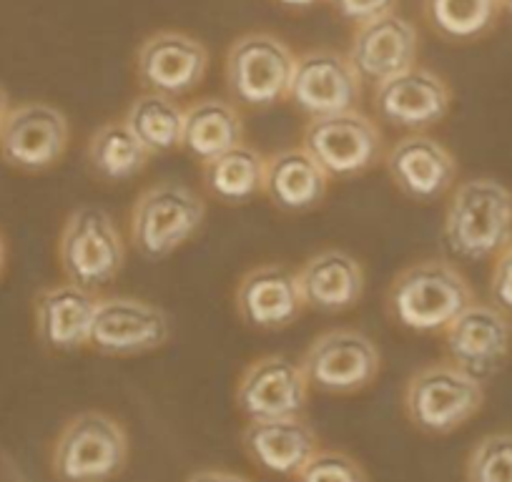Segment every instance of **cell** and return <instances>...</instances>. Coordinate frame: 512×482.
<instances>
[{
  "label": "cell",
  "mask_w": 512,
  "mask_h": 482,
  "mask_svg": "<svg viewBox=\"0 0 512 482\" xmlns=\"http://www.w3.org/2000/svg\"><path fill=\"white\" fill-rule=\"evenodd\" d=\"M475 302L470 282L445 259H422L392 279L384 309L395 324L417 334H442Z\"/></svg>",
  "instance_id": "cell-1"
},
{
  "label": "cell",
  "mask_w": 512,
  "mask_h": 482,
  "mask_svg": "<svg viewBox=\"0 0 512 482\" xmlns=\"http://www.w3.org/2000/svg\"><path fill=\"white\" fill-rule=\"evenodd\" d=\"M442 239L457 259H495L512 241V191L485 176L462 181L447 204Z\"/></svg>",
  "instance_id": "cell-2"
},
{
  "label": "cell",
  "mask_w": 512,
  "mask_h": 482,
  "mask_svg": "<svg viewBox=\"0 0 512 482\" xmlns=\"http://www.w3.org/2000/svg\"><path fill=\"white\" fill-rule=\"evenodd\" d=\"M206 206L189 186L161 181L139 194L128 214V241L149 262L179 252L204 226Z\"/></svg>",
  "instance_id": "cell-3"
},
{
  "label": "cell",
  "mask_w": 512,
  "mask_h": 482,
  "mask_svg": "<svg viewBox=\"0 0 512 482\" xmlns=\"http://www.w3.org/2000/svg\"><path fill=\"white\" fill-rule=\"evenodd\" d=\"M128 435L116 417L88 410L71 417L51 450L56 482H111L126 470Z\"/></svg>",
  "instance_id": "cell-4"
},
{
  "label": "cell",
  "mask_w": 512,
  "mask_h": 482,
  "mask_svg": "<svg viewBox=\"0 0 512 482\" xmlns=\"http://www.w3.org/2000/svg\"><path fill=\"white\" fill-rule=\"evenodd\" d=\"M485 405V385L460 367L432 362L407 380L402 410L425 435H450L470 422Z\"/></svg>",
  "instance_id": "cell-5"
},
{
  "label": "cell",
  "mask_w": 512,
  "mask_h": 482,
  "mask_svg": "<svg viewBox=\"0 0 512 482\" xmlns=\"http://www.w3.org/2000/svg\"><path fill=\"white\" fill-rule=\"evenodd\" d=\"M58 262L66 282L101 292L121 274L126 244L113 216L101 206H78L58 236Z\"/></svg>",
  "instance_id": "cell-6"
},
{
  "label": "cell",
  "mask_w": 512,
  "mask_h": 482,
  "mask_svg": "<svg viewBox=\"0 0 512 482\" xmlns=\"http://www.w3.org/2000/svg\"><path fill=\"white\" fill-rule=\"evenodd\" d=\"M297 56L272 33H246L231 43L224 81L236 106L264 111L287 101Z\"/></svg>",
  "instance_id": "cell-7"
},
{
  "label": "cell",
  "mask_w": 512,
  "mask_h": 482,
  "mask_svg": "<svg viewBox=\"0 0 512 482\" xmlns=\"http://www.w3.org/2000/svg\"><path fill=\"white\" fill-rule=\"evenodd\" d=\"M302 146L322 166L324 174L337 181L367 174L384 156L382 131L359 108L337 116L309 118Z\"/></svg>",
  "instance_id": "cell-8"
},
{
  "label": "cell",
  "mask_w": 512,
  "mask_h": 482,
  "mask_svg": "<svg viewBox=\"0 0 512 482\" xmlns=\"http://www.w3.org/2000/svg\"><path fill=\"white\" fill-rule=\"evenodd\" d=\"M68 144L71 124L66 113L51 103H18L0 124V161L26 174H43L61 164Z\"/></svg>",
  "instance_id": "cell-9"
},
{
  "label": "cell",
  "mask_w": 512,
  "mask_h": 482,
  "mask_svg": "<svg viewBox=\"0 0 512 482\" xmlns=\"http://www.w3.org/2000/svg\"><path fill=\"white\" fill-rule=\"evenodd\" d=\"M299 365L314 390L327 395H354L377 380L382 354L364 332L339 327L319 334Z\"/></svg>",
  "instance_id": "cell-10"
},
{
  "label": "cell",
  "mask_w": 512,
  "mask_h": 482,
  "mask_svg": "<svg viewBox=\"0 0 512 482\" xmlns=\"http://www.w3.org/2000/svg\"><path fill=\"white\" fill-rule=\"evenodd\" d=\"M171 339V319L156 304L136 297H98L88 347L106 357H139Z\"/></svg>",
  "instance_id": "cell-11"
},
{
  "label": "cell",
  "mask_w": 512,
  "mask_h": 482,
  "mask_svg": "<svg viewBox=\"0 0 512 482\" xmlns=\"http://www.w3.org/2000/svg\"><path fill=\"white\" fill-rule=\"evenodd\" d=\"M445 352L452 365L485 385L502 370L512 349L510 314L495 304L472 302L442 332Z\"/></svg>",
  "instance_id": "cell-12"
},
{
  "label": "cell",
  "mask_w": 512,
  "mask_h": 482,
  "mask_svg": "<svg viewBox=\"0 0 512 482\" xmlns=\"http://www.w3.org/2000/svg\"><path fill=\"white\" fill-rule=\"evenodd\" d=\"M362 86L347 53L319 48L297 58L287 101L309 118L337 116L362 103Z\"/></svg>",
  "instance_id": "cell-13"
},
{
  "label": "cell",
  "mask_w": 512,
  "mask_h": 482,
  "mask_svg": "<svg viewBox=\"0 0 512 482\" xmlns=\"http://www.w3.org/2000/svg\"><path fill=\"white\" fill-rule=\"evenodd\" d=\"M374 111L384 124L410 134H425L445 121L452 106V91L442 76L422 66L397 73L374 86Z\"/></svg>",
  "instance_id": "cell-14"
},
{
  "label": "cell",
  "mask_w": 512,
  "mask_h": 482,
  "mask_svg": "<svg viewBox=\"0 0 512 482\" xmlns=\"http://www.w3.org/2000/svg\"><path fill=\"white\" fill-rule=\"evenodd\" d=\"M309 380L302 365L284 354L254 359L236 382V407L246 420H277L302 415L309 400Z\"/></svg>",
  "instance_id": "cell-15"
},
{
  "label": "cell",
  "mask_w": 512,
  "mask_h": 482,
  "mask_svg": "<svg viewBox=\"0 0 512 482\" xmlns=\"http://www.w3.org/2000/svg\"><path fill=\"white\" fill-rule=\"evenodd\" d=\"M209 71V51L189 33L159 31L136 51V78L146 93L179 98L196 91Z\"/></svg>",
  "instance_id": "cell-16"
},
{
  "label": "cell",
  "mask_w": 512,
  "mask_h": 482,
  "mask_svg": "<svg viewBox=\"0 0 512 482\" xmlns=\"http://www.w3.org/2000/svg\"><path fill=\"white\" fill-rule=\"evenodd\" d=\"M234 307L241 322L262 332L287 329L307 309L297 269L287 264H259L239 279Z\"/></svg>",
  "instance_id": "cell-17"
},
{
  "label": "cell",
  "mask_w": 512,
  "mask_h": 482,
  "mask_svg": "<svg viewBox=\"0 0 512 482\" xmlns=\"http://www.w3.org/2000/svg\"><path fill=\"white\" fill-rule=\"evenodd\" d=\"M420 36L407 18L387 13L354 28L347 58L364 83L379 86L397 73L417 66Z\"/></svg>",
  "instance_id": "cell-18"
},
{
  "label": "cell",
  "mask_w": 512,
  "mask_h": 482,
  "mask_svg": "<svg viewBox=\"0 0 512 482\" xmlns=\"http://www.w3.org/2000/svg\"><path fill=\"white\" fill-rule=\"evenodd\" d=\"M384 166L397 191L422 204L442 199L457 181L455 156L427 134L395 141L384 154Z\"/></svg>",
  "instance_id": "cell-19"
},
{
  "label": "cell",
  "mask_w": 512,
  "mask_h": 482,
  "mask_svg": "<svg viewBox=\"0 0 512 482\" xmlns=\"http://www.w3.org/2000/svg\"><path fill=\"white\" fill-rule=\"evenodd\" d=\"M98 297L73 282L51 284L33 299L36 337L51 352H76L88 347Z\"/></svg>",
  "instance_id": "cell-20"
},
{
  "label": "cell",
  "mask_w": 512,
  "mask_h": 482,
  "mask_svg": "<svg viewBox=\"0 0 512 482\" xmlns=\"http://www.w3.org/2000/svg\"><path fill=\"white\" fill-rule=\"evenodd\" d=\"M241 450L251 462L272 475L297 477V472L317 455V432L302 415L277 420H249L241 432Z\"/></svg>",
  "instance_id": "cell-21"
},
{
  "label": "cell",
  "mask_w": 512,
  "mask_h": 482,
  "mask_svg": "<svg viewBox=\"0 0 512 482\" xmlns=\"http://www.w3.org/2000/svg\"><path fill=\"white\" fill-rule=\"evenodd\" d=\"M307 309L324 314L347 312L357 307L364 294V269L342 249H322L297 269Z\"/></svg>",
  "instance_id": "cell-22"
},
{
  "label": "cell",
  "mask_w": 512,
  "mask_h": 482,
  "mask_svg": "<svg viewBox=\"0 0 512 482\" xmlns=\"http://www.w3.org/2000/svg\"><path fill=\"white\" fill-rule=\"evenodd\" d=\"M329 176L304 146H289L267 156L264 196L287 214L317 209L329 189Z\"/></svg>",
  "instance_id": "cell-23"
},
{
  "label": "cell",
  "mask_w": 512,
  "mask_h": 482,
  "mask_svg": "<svg viewBox=\"0 0 512 482\" xmlns=\"http://www.w3.org/2000/svg\"><path fill=\"white\" fill-rule=\"evenodd\" d=\"M244 144V121L234 101L201 98L186 108L181 149L199 164Z\"/></svg>",
  "instance_id": "cell-24"
},
{
  "label": "cell",
  "mask_w": 512,
  "mask_h": 482,
  "mask_svg": "<svg viewBox=\"0 0 512 482\" xmlns=\"http://www.w3.org/2000/svg\"><path fill=\"white\" fill-rule=\"evenodd\" d=\"M267 156L254 146L239 144L201 164V181L219 204L241 206L264 194Z\"/></svg>",
  "instance_id": "cell-25"
},
{
  "label": "cell",
  "mask_w": 512,
  "mask_h": 482,
  "mask_svg": "<svg viewBox=\"0 0 512 482\" xmlns=\"http://www.w3.org/2000/svg\"><path fill=\"white\" fill-rule=\"evenodd\" d=\"M151 154L126 126V121H106L91 134L86 146V161L91 174L106 184H121L134 179L149 164Z\"/></svg>",
  "instance_id": "cell-26"
},
{
  "label": "cell",
  "mask_w": 512,
  "mask_h": 482,
  "mask_svg": "<svg viewBox=\"0 0 512 482\" xmlns=\"http://www.w3.org/2000/svg\"><path fill=\"white\" fill-rule=\"evenodd\" d=\"M184 116L186 111L179 106L176 98L161 96V93H144V96L131 103L123 121L151 156H159L181 149Z\"/></svg>",
  "instance_id": "cell-27"
},
{
  "label": "cell",
  "mask_w": 512,
  "mask_h": 482,
  "mask_svg": "<svg viewBox=\"0 0 512 482\" xmlns=\"http://www.w3.org/2000/svg\"><path fill=\"white\" fill-rule=\"evenodd\" d=\"M500 0H422L427 26L450 43H472L500 21Z\"/></svg>",
  "instance_id": "cell-28"
},
{
  "label": "cell",
  "mask_w": 512,
  "mask_h": 482,
  "mask_svg": "<svg viewBox=\"0 0 512 482\" xmlns=\"http://www.w3.org/2000/svg\"><path fill=\"white\" fill-rule=\"evenodd\" d=\"M467 482H512V435L495 432L472 447L465 465Z\"/></svg>",
  "instance_id": "cell-29"
},
{
  "label": "cell",
  "mask_w": 512,
  "mask_h": 482,
  "mask_svg": "<svg viewBox=\"0 0 512 482\" xmlns=\"http://www.w3.org/2000/svg\"><path fill=\"white\" fill-rule=\"evenodd\" d=\"M294 482H369V477L364 467L347 452L319 450L297 472Z\"/></svg>",
  "instance_id": "cell-30"
},
{
  "label": "cell",
  "mask_w": 512,
  "mask_h": 482,
  "mask_svg": "<svg viewBox=\"0 0 512 482\" xmlns=\"http://www.w3.org/2000/svg\"><path fill=\"white\" fill-rule=\"evenodd\" d=\"M329 3H332L334 13L339 18H344V21L357 28L362 23L374 21V18L395 13L400 0H329Z\"/></svg>",
  "instance_id": "cell-31"
},
{
  "label": "cell",
  "mask_w": 512,
  "mask_h": 482,
  "mask_svg": "<svg viewBox=\"0 0 512 482\" xmlns=\"http://www.w3.org/2000/svg\"><path fill=\"white\" fill-rule=\"evenodd\" d=\"M490 297L497 309L512 314V241L495 257L490 274Z\"/></svg>",
  "instance_id": "cell-32"
},
{
  "label": "cell",
  "mask_w": 512,
  "mask_h": 482,
  "mask_svg": "<svg viewBox=\"0 0 512 482\" xmlns=\"http://www.w3.org/2000/svg\"><path fill=\"white\" fill-rule=\"evenodd\" d=\"M186 482H254L244 475H236L229 470H199L194 475H189Z\"/></svg>",
  "instance_id": "cell-33"
},
{
  "label": "cell",
  "mask_w": 512,
  "mask_h": 482,
  "mask_svg": "<svg viewBox=\"0 0 512 482\" xmlns=\"http://www.w3.org/2000/svg\"><path fill=\"white\" fill-rule=\"evenodd\" d=\"M279 6L289 8V11H307V8H314L319 6V3H324V0H277Z\"/></svg>",
  "instance_id": "cell-34"
},
{
  "label": "cell",
  "mask_w": 512,
  "mask_h": 482,
  "mask_svg": "<svg viewBox=\"0 0 512 482\" xmlns=\"http://www.w3.org/2000/svg\"><path fill=\"white\" fill-rule=\"evenodd\" d=\"M8 111H11V98H8L6 88L0 86V124H3V118H6Z\"/></svg>",
  "instance_id": "cell-35"
},
{
  "label": "cell",
  "mask_w": 512,
  "mask_h": 482,
  "mask_svg": "<svg viewBox=\"0 0 512 482\" xmlns=\"http://www.w3.org/2000/svg\"><path fill=\"white\" fill-rule=\"evenodd\" d=\"M6 264H8V249L3 236H0V277H3V272H6Z\"/></svg>",
  "instance_id": "cell-36"
},
{
  "label": "cell",
  "mask_w": 512,
  "mask_h": 482,
  "mask_svg": "<svg viewBox=\"0 0 512 482\" xmlns=\"http://www.w3.org/2000/svg\"><path fill=\"white\" fill-rule=\"evenodd\" d=\"M500 6H502V11H507L512 16V0H500Z\"/></svg>",
  "instance_id": "cell-37"
}]
</instances>
